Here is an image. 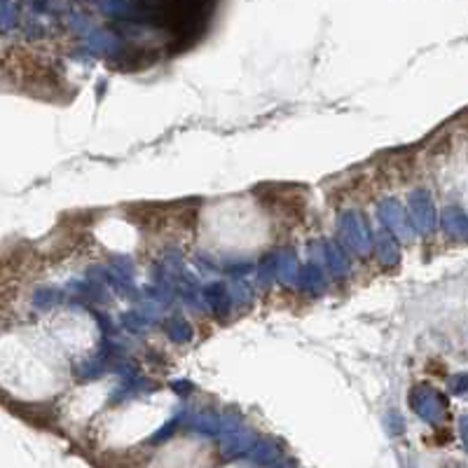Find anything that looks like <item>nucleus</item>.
Masks as SVG:
<instances>
[{"mask_svg":"<svg viewBox=\"0 0 468 468\" xmlns=\"http://www.w3.org/2000/svg\"><path fill=\"white\" fill-rule=\"evenodd\" d=\"M466 426H468V421H466Z\"/></svg>","mask_w":468,"mask_h":468,"instance_id":"obj_1","label":"nucleus"}]
</instances>
